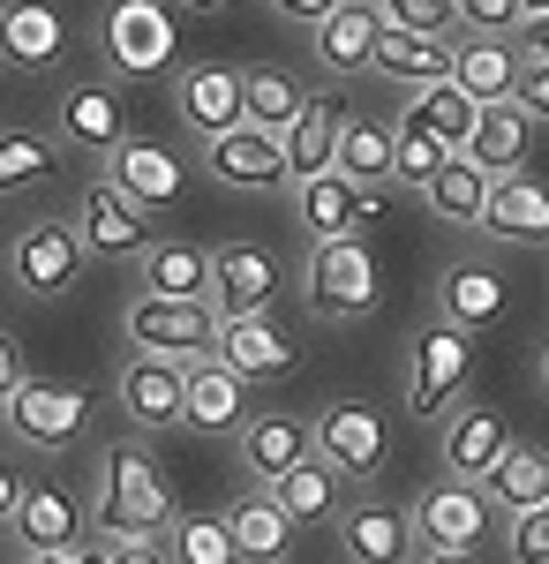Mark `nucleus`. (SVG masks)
Segmentation results:
<instances>
[{
  "label": "nucleus",
  "instance_id": "13d9d810",
  "mask_svg": "<svg viewBox=\"0 0 549 564\" xmlns=\"http://www.w3.org/2000/svg\"><path fill=\"white\" fill-rule=\"evenodd\" d=\"M542 8H549V0H527V15H542Z\"/></svg>",
  "mask_w": 549,
  "mask_h": 564
},
{
  "label": "nucleus",
  "instance_id": "603ef678",
  "mask_svg": "<svg viewBox=\"0 0 549 564\" xmlns=\"http://www.w3.org/2000/svg\"><path fill=\"white\" fill-rule=\"evenodd\" d=\"M519 45H527V61H549V8L519 23Z\"/></svg>",
  "mask_w": 549,
  "mask_h": 564
},
{
  "label": "nucleus",
  "instance_id": "c9c22d12",
  "mask_svg": "<svg viewBox=\"0 0 549 564\" xmlns=\"http://www.w3.org/2000/svg\"><path fill=\"white\" fill-rule=\"evenodd\" d=\"M407 113H415V121H422V129L437 135V143H444L452 159L466 151V135H474V121H482V106H474V98H466V90L452 84V76H437V84H422L415 98H407Z\"/></svg>",
  "mask_w": 549,
  "mask_h": 564
},
{
  "label": "nucleus",
  "instance_id": "ea45409f",
  "mask_svg": "<svg viewBox=\"0 0 549 564\" xmlns=\"http://www.w3.org/2000/svg\"><path fill=\"white\" fill-rule=\"evenodd\" d=\"M271 497H279V512H287L294 527L301 520H332V512H338V475L309 452L301 467H287V475L271 481Z\"/></svg>",
  "mask_w": 549,
  "mask_h": 564
},
{
  "label": "nucleus",
  "instance_id": "58836bf2",
  "mask_svg": "<svg viewBox=\"0 0 549 564\" xmlns=\"http://www.w3.org/2000/svg\"><path fill=\"white\" fill-rule=\"evenodd\" d=\"M301 98H309V90H301L287 68H241V121H249V129L287 135V121L301 113Z\"/></svg>",
  "mask_w": 549,
  "mask_h": 564
},
{
  "label": "nucleus",
  "instance_id": "a211bd4d",
  "mask_svg": "<svg viewBox=\"0 0 549 564\" xmlns=\"http://www.w3.org/2000/svg\"><path fill=\"white\" fill-rule=\"evenodd\" d=\"M61 53H68V15L53 0H0V61L8 68L45 76Z\"/></svg>",
  "mask_w": 549,
  "mask_h": 564
},
{
  "label": "nucleus",
  "instance_id": "c85d7f7f",
  "mask_svg": "<svg viewBox=\"0 0 549 564\" xmlns=\"http://www.w3.org/2000/svg\"><path fill=\"white\" fill-rule=\"evenodd\" d=\"M8 527H15L23 557H45V550H76V534H84V505H76L61 481H31L23 512H15Z\"/></svg>",
  "mask_w": 549,
  "mask_h": 564
},
{
  "label": "nucleus",
  "instance_id": "bb28decb",
  "mask_svg": "<svg viewBox=\"0 0 549 564\" xmlns=\"http://www.w3.org/2000/svg\"><path fill=\"white\" fill-rule=\"evenodd\" d=\"M309 459V422L301 414H249L241 422V467H249V481L256 489H271V481L287 475V467H301Z\"/></svg>",
  "mask_w": 549,
  "mask_h": 564
},
{
  "label": "nucleus",
  "instance_id": "5701e85b",
  "mask_svg": "<svg viewBox=\"0 0 549 564\" xmlns=\"http://www.w3.org/2000/svg\"><path fill=\"white\" fill-rule=\"evenodd\" d=\"M519 76H527V45L519 39H452V84L474 106H512Z\"/></svg>",
  "mask_w": 549,
  "mask_h": 564
},
{
  "label": "nucleus",
  "instance_id": "0eeeda50",
  "mask_svg": "<svg viewBox=\"0 0 549 564\" xmlns=\"http://www.w3.org/2000/svg\"><path fill=\"white\" fill-rule=\"evenodd\" d=\"M309 452L332 467L338 481H369L384 467V452H391V436H384V414L369 399H332V406H316V422H309Z\"/></svg>",
  "mask_w": 549,
  "mask_h": 564
},
{
  "label": "nucleus",
  "instance_id": "c03bdc74",
  "mask_svg": "<svg viewBox=\"0 0 549 564\" xmlns=\"http://www.w3.org/2000/svg\"><path fill=\"white\" fill-rule=\"evenodd\" d=\"M377 23H399V31H429V39H452V0H369Z\"/></svg>",
  "mask_w": 549,
  "mask_h": 564
},
{
  "label": "nucleus",
  "instance_id": "dca6fc26",
  "mask_svg": "<svg viewBox=\"0 0 549 564\" xmlns=\"http://www.w3.org/2000/svg\"><path fill=\"white\" fill-rule=\"evenodd\" d=\"M76 234H84L90 257H143V249H151V218L136 212L106 174L84 181V196H76Z\"/></svg>",
  "mask_w": 549,
  "mask_h": 564
},
{
  "label": "nucleus",
  "instance_id": "2eb2a0df",
  "mask_svg": "<svg viewBox=\"0 0 549 564\" xmlns=\"http://www.w3.org/2000/svg\"><path fill=\"white\" fill-rule=\"evenodd\" d=\"M121 414H128V430H143V436H166L181 430V391H189V369L181 361H159V354H128L121 361Z\"/></svg>",
  "mask_w": 549,
  "mask_h": 564
},
{
  "label": "nucleus",
  "instance_id": "393cba45",
  "mask_svg": "<svg viewBox=\"0 0 549 564\" xmlns=\"http://www.w3.org/2000/svg\"><path fill=\"white\" fill-rule=\"evenodd\" d=\"M482 234H489V241H505V249H542V241H549V188H542L535 174L489 181Z\"/></svg>",
  "mask_w": 549,
  "mask_h": 564
},
{
  "label": "nucleus",
  "instance_id": "e433bc0d",
  "mask_svg": "<svg viewBox=\"0 0 549 564\" xmlns=\"http://www.w3.org/2000/svg\"><path fill=\"white\" fill-rule=\"evenodd\" d=\"M61 143L39 129H0V196H23V188H45L61 174Z\"/></svg>",
  "mask_w": 549,
  "mask_h": 564
},
{
  "label": "nucleus",
  "instance_id": "a18cd8bd",
  "mask_svg": "<svg viewBox=\"0 0 549 564\" xmlns=\"http://www.w3.org/2000/svg\"><path fill=\"white\" fill-rule=\"evenodd\" d=\"M505 557L512 564H549V505L512 512V520H505Z\"/></svg>",
  "mask_w": 549,
  "mask_h": 564
},
{
  "label": "nucleus",
  "instance_id": "f257e3e1",
  "mask_svg": "<svg viewBox=\"0 0 549 564\" xmlns=\"http://www.w3.org/2000/svg\"><path fill=\"white\" fill-rule=\"evenodd\" d=\"M181 520L166 475L143 444H114L98 459V489H90V527L106 542H166V527Z\"/></svg>",
  "mask_w": 549,
  "mask_h": 564
},
{
  "label": "nucleus",
  "instance_id": "20e7f679",
  "mask_svg": "<svg viewBox=\"0 0 549 564\" xmlns=\"http://www.w3.org/2000/svg\"><path fill=\"white\" fill-rule=\"evenodd\" d=\"M301 294H309V316H324V324H354V316H369V308H377V257H369V241H362V234H346V241H316V249H309V279H301Z\"/></svg>",
  "mask_w": 549,
  "mask_h": 564
},
{
  "label": "nucleus",
  "instance_id": "f3484780",
  "mask_svg": "<svg viewBox=\"0 0 549 564\" xmlns=\"http://www.w3.org/2000/svg\"><path fill=\"white\" fill-rule=\"evenodd\" d=\"M294 218L309 226V241H346V234H362L369 218H377V188H354L346 174H309L294 181Z\"/></svg>",
  "mask_w": 549,
  "mask_h": 564
},
{
  "label": "nucleus",
  "instance_id": "f03ea898",
  "mask_svg": "<svg viewBox=\"0 0 549 564\" xmlns=\"http://www.w3.org/2000/svg\"><path fill=\"white\" fill-rule=\"evenodd\" d=\"M98 61L114 68V76H173V61H181V23H173V0H106L98 8Z\"/></svg>",
  "mask_w": 549,
  "mask_h": 564
},
{
  "label": "nucleus",
  "instance_id": "7ed1b4c3",
  "mask_svg": "<svg viewBox=\"0 0 549 564\" xmlns=\"http://www.w3.org/2000/svg\"><path fill=\"white\" fill-rule=\"evenodd\" d=\"M466 384H474V339L452 332V324H422L415 347H407V377H399L407 414L415 422H452Z\"/></svg>",
  "mask_w": 549,
  "mask_h": 564
},
{
  "label": "nucleus",
  "instance_id": "4468645a",
  "mask_svg": "<svg viewBox=\"0 0 549 564\" xmlns=\"http://www.w3.org/2000/svg\"><path fill=\"white\" fill-rule=\"evenodd\" d=\"M204 174H212L218 188H249V196L294 188V181H287V151H279V135H271V129H249V121L204 143Z\"/></svg>",
  "mask_w": 549,
  "mask_h": 564
},
{
  "label": "nucleus",
  "instance_id": "ddd939ff",
  "mask_svg": "<svg viewBox=\"0 0 549 564\" xmlns=\"http://www.w3.org/2000/svg\"><path fill=\"white\" fill-rule=\"evenodd\" d=\"M212 316L218 324H241V316H271V302H279V263L263 257V249H249V241H226V249H212Z\"/></svg>",
  "mask_w": 549,
  "mask_h": 564
},
{
  "label": "nucleus",
  "instance_id": "4c0bfd02",
  "mask_svg": "<svg viewBox=\"0 0 549 564\" xmlns=\"http://www.w3.org/2000/svg\"><path fill=\"white\" fill-rule=\"evenodd\" d=\"M444 166H452V151H444L415 113H391V188H415V196H422Z\"/></svg>",
  "mask_w": 549,
  "mask_h": 564
},
{
  "label": "nucleus",
  "instance_id": "49530a36",
  "mask_svg": "<svg viewBox=\"0 0 549 564\" xmlns=\"http://www.w3.org/2000/svg\"><path fill=\"white\" fill-rule=\"evenodd\" d=\"M512 106H519L535 129H549V61H527V76H519V90H512Z\"/></svg>",
  "mask_w": 549,
  "mask_h": 564
},
{
  "label": "nucleus",
  "instance_id": "37998d69",
  "mask_svg": "<svg viewBox=\"0 0 549 564\" xmlns=\"http://www.w3.org/2000/svg\"><path fill=\"white\" fill-rule=\"evenodd\" d=\"M452 15L466 23V39H519L527 0H452Z\"/></svg>",
  "mask_w": 549,
  "mask_h": 564
},
{
  "label": "nucleus",
  "instance_id": "3c124183",
  "mask_svg": "<svg viewBox=\"0 0 549 564\" xmlns=\"http://www.w3.org/2000/svg\"><path fill=\"white\" fill-rule=\"evenodd\" d=\"M106 564H166V542H106Z\"/></svg>",
  "mask_w": 549,
  "mask_h": 564
},
{
  "label": "nucleus",
  "instance_id": "4be33fe9",
  "mask_svg": "<svg viewBox=\"0 0 549 564\" xmlns=\"http://www.w3.org/2000/svg\"><path fill=\"white\" fill-rule=\"evenodd\" d=\"M377 8L369 0H338L332 15L309 31V53H316V68L332 76V84H346V76H369V61H377Z\"/></svg>",
  "mask_w": 549,
  "mask_h": 564
},
{
  "label": "nucleus",
  "instance_id": "2f4dec72",
  "mask_svg": "<svg viewBox=\"0 0 549 564\" xmlns=\"http://www.w3.org/2000/svg\"><path fill=\"white\" fill-rule=\"evenodd\" d=\"M377 76H391V84L422 90L437 84V76H452V39H429V31H399V23H384L377 31V61H369Z\"/></svg>",
  "mask_w": 549,
  "mask_h": 564
},
{
  "label": "nucleus",
  "instance_id": "39448f33",
  "mask_svg": "<svg viewBox=\"0 0 549 564\" xmlns=\"http://www.w3.org/2000/svg\"><path fill=\"white\" fill-rule=\"evenodd\" d=\"M84 234L68 226V218H31V226H15V241H8V279L31 294V302H53V294H68L76 279H84Z\"/></svg>",
  "mask_w": 549,
  "mask_h": 564
},
{
  "label": "nucleus",
  "instance_id": "9b49d317",
  "mask_svg": "<svg viewBox=\"0 0 549 564\" xmlns=\"http://www.w3.org/2000/svg\"><path fill=\"white\" fill-rule=\"evenodd\" d=\"M106 181L121 188L136 212H173L181 204V188H189V159L173 151V143H151V135H128L121 151L106 159Z\"/></svg>",
  "mask_w": 549,
  "mask_h": 564
},
{
  "label": "nucleus",
  "instance_id": "f8f14e48",
  "mask_svg": "<svg viewBox=\"0 0 549 564\" xmlns=\"http://www.w3.org/2000/svg\"><path fill=\"white\" fill-rule=\"evenodd\" d=\"M173 113H181V129L196 135V143L241 129V68H226V61L173 68Z\"/></svg>",
  "mask_w": 549,
  "mask_h": 564
},
{
  "label": "nucleus",
  "instance_id": "6e6d98bb",
  "mask_svg": "<svg viewBox=\"0 0 549 564\" xmlns=\"http://www.w3.org/2000/svg\"><path fill=\"white\" fill-rule=\"evenodd\" d=\"M415 564H474V557H466V550H422Z\"/></svg>",
  "mask_w": 549,
  "mask_h": 564
},
{
  "label": "nucleus",
  "instance_id": "de8ad7c7",
  "mask_svg": "<svg viewBox=\"0 0 549 564\" xmlns=\"http://www.w3.org/2000/svg\"><path fill=\"white\" fill-rule=\"evenodd\" d=\"M23 384H31V361H23V347L0 332V406H8V399H15Z\"/></svg>",
  "mask_w": 549,
  "mask_h": 564
},
{
  "label": "nucleus",
  "instance_id": "09e8293b",
  "mask_svg": "<svg viewBox=\"0 0 549 564\" xmlns=\"http://www.w3.org/2000/svg\"><path fill=\"white\" fill-rule=\"evenodd\" d=\"M23 497H31V467L0 459V520H15V512H23Z\"/></svg>",
  "mask_w": 549,
  "mask_h": 564
},
{
  "label": "nucleus",
  "instance_id": "4d7b16f0",
  "mask_svg": "<svg viewBox=\"0 0 549 564\" xmlns=\"http://www.w3.org/2000/svg\"><path fill=\"white\" fill-rule=\"evenodd\" d=\"M542 391H549V347H542Z\"/></svg>",
  "mask_w": 549,
  "mask_h": 564
},
{
  "label": "nucleus",
  "instance_id": "1a4fd4ad",
  "mask_svg": "<svg viewBox=\"0 0 549 564\" xmlns=\"http://www.w3.org/2000/svg\"><path fill=\"white\" fill-rule=\"evenodd\" d=\"M0 414H8V430H15L23 452H68V444L84 436V422H90V391L84 384H45V377H31V384L0 406Z\"/></svg>",
  "mask_w": 549,
  "mask_h": 564
},
{
  "label": "nucleus",
  "instance_id": "423d86ee",
  "mask_svg": "<svg viewBox=\"0 0 549 564\" xmlns=\"http://www.w3.org/2000/svg\"><path fill=\"white\" fill-rule=\"evenodd\" d=\"M121 332H128V347L136 354H159V361H204L218 339V316L212 302H166V294H136L121 316Z\"/></svg>",
  "mask_w": 549,
  "mask_h": 564
},
{
  "label": "nucleus",
  "instance_id": "cd10ccee",
  "mask_svg": "<svg viewBox=\"0 0 549 564\" xmlns=\"http://www.w3.org/2000/svg\"><path fill=\"white\" fill-rule=\"evenodd\" d=\"M226 527H234L241 564H287V550H294V520H287V512H279V497H271V489H256V481L226 505Z\"/></svg>",
  "mask_w": 549,
  "mask_h": 564
},
{
  "label": "nucleus",
  "instance_id": "c756f323",
  "mask_svg": "<svg viewBox=\"0 0 549 564\" xmlns=\"http://www.w3.org/2000/svg\"><path fill=\"white\" fill-rule=\"evenodd\" d=\"M527 143H535V121L519 106H482V121H474L460 159L482 166L489 181H505V174H527Z\"/></svg>",
  "mask_w": 549,
  "mask_h": 564
},
{
  "label": "nucleus",
  "instance_id": "b1692460",
  "mask_svg": "<svg viewBox=\"0 0 549 564\" xmlns=\"http://www.w3.org/2000/svg\"><path fill=\"white\" fill-rule=\"evenodd\" d=\"M505 271L497 263H444V279H437V324H452V332H482V324H497L505 316Z\"/></svg>",
  "mask_w": 549,
  "mask_h": 564
},
{
  "label": "nucleus",
  "instance_id": "473e14b6",
  "mask_svg": "<svg viewBox=\"0 0 549 564\" xmlns=\"http://www.w3.org/2000/svg\"><path fill=\"white\" fill-rule=\"evenodd\" d=\"M143 294H166V302H204L212 294V249H196V241H151L143 257Z\"/></svg>",
  "mask_w": 549,
  "mask_h": 564
},
{
  "label": "nucleus",
  "instance_id": "412c9836",
  "mask_svg": "<svg viewBox=\"0 0 549 564\" xmlns=\"http://www.w3.org/2000/svg\"><path fill=\"white\" fill-rule=\"evenodd\" d=\"M249 422V384L226 369V361H189V391H181V430L196 436H241Z\"/></svg>",
  "mask_w": 549,
  "mask_h": 564
},
{
  "label": "nucleus",
  "instance_id": "aec40b11",
  "mask_svg": "<svg viewBox=\"0 0 549 564\" xmlns=\"http://www.w3.org/2000/svg\"><path fill=\"white\" fill-rule=\"evenodd\" d=\"M212 361H226L241 384H271L294 369V332L279 316H241V324H218L212 339Z\"/></svg>",
  "mask_w": 549,
  "mask_h": 564
},
{
  "label": "nucleus",
  "instance_id": "6ab92c4d",
  "mask_svg": "<svg viewBox=\"0 0 549 564\" xmlns=\"http://www.w3.org/2000/svg\"><path fill=\"white\" fill-rule=\"evenodd\" d=\"M512 444H519V436H512V422L489 406V399H482V406H460V414L444 422V444H437V452H444V475H452V481H474V489H482V481H489V467L505 459Z\"/></svg>",
  "mask_w": 549,
  "mask_h": 564
},
{
  "label": "nucleus",
  "instance_id": "a878e982",
  "mask_svg": "<svg viewBox=\"0 0 549 564\" xmlns=\"http://www.w3.org/2000/svg\"><path fill=\"white\" fill-rule=\"evenodd\" d=\"M338 542H346V557H354V564H415V557H422V542H415V520H407L399 505H384V497H362V505H346V527H338Z\"/></svg>",
  "mask_w": 549,
  "mask_h": 564
},
{
  "label": "nucleus",
  "instance_id": "5fc2aeb1",
  "mask_svg": "<svg viewBox=\"0 0 549 564\" xmlns=\"http://www.w3.org/2000/svg\"><path fill=\"white\" fill-rule=\"evenodd\" d=\"M181 8H189V15H218V8H234V0H173V15H181Z\"/></svg>",
  "mask_w": 549,
  "mask_h": 564
},
{
  "label": "nucleus",
  "instance_id": "6e6552de",
  "mask_svg": "<svg viewBox=\"0 0 549 564\" xmlns=\"http://www.w3.org/2000/svg\"><path fill=\"white\" fill-rule=\"evenodd\" d=\"M128 98L106 76H84V84L61 90V113H53V143L76 151V159H114L128 143Z\"/></svg>",
  "mask_w": 549,
  "mask_h": 564
},
{
  "label": "nucleus",
  "instance_id": "f704fd0d",
  "mask_svg": "<svg viewBox=\"0 0 549 564\" xmlns=\"http://www.w3.org/2000/svg\"><path fill=\"white\" fill-rule=\"evenodd\" d=\"M482 497H489V512H535V505H549V452H535V444H512L505 459L489 467V481H482Z\"/></svg>",
  "mask_w": 549,
  "mask_h": 564
},
{
  "label": "nucleus",
  "instance_id": "a19ab883",
  "mask_svg": "<svg viewBox=\"0 0 549 564\" xmlns=\"http://www.w3.org/2000/svg\"><path fill=\"white\" fill-rule=\"evenodd\" d=\"M166 564H241L226 512H181L166 527Z\"/></svg>",
  "mask_w": 549,
  "mask_h": 564
},
{
  "label": "nucleus",
  "instance_id": "7c9ffc66",
  "mask_svg": "<svg viewBox=\"0 0 549 564\" xmlns=\"http://www.w3.org/2000/svg\"><path fill=\"white\" fill-rule=\"evenodd\" d=\"M338 129H346V113H338V98H301V113L287 121V135H279V151H287V181H309L332 166L338 151Z\"/></svg>",
  "mask_w": 549,
  "mask_h": 564
},
{
  "label": "nucleus",
  "instance_id": "864d4df0",
  "mask_svg": "<svg viewBox=\"0 0 549 564\" xmlns=\"http://www.w3.org/2000/svg\"><path fill=\"white\" fill-rule=\"evenodd\" d=\"M23 564H106V550H45V557H23Z\"/></svg>",
  "mask_w": 549,
  "mask_h": 564
},
{
  "label": "nucleus",
  "instance_id": "72a5a7b5",
  "mask_svg": "<svg viewBox=\"0 0 549 564\" xmlns=\"http://www.w3.org/2000/svg\"><path fill=\"white\" fill-rule=\"evenodd\" d=\"M332 174H346L354 188H384V181H391V121H384V113H346Z\"/></svg>",
  "mask_w": 549,
  "mask_h": 564
},
{
  "label": "nucleus",
  "instance_id": "9d476101",
  "mask_svg": "<svg viewBox=\"0 0 549 564\" xmlns=\"http://www.w3.org/2000/svg\"><path fill=\"white\" fill-rule=\"evenodd\" d=\"M407 520H415V542H422V550H466V557H474V550L489 542V497H482L474 481L444 475L407 505Z\"/></svg>",
  "mask_w": 549,
  "mask_h": 564
},
{
  "label": "nucleus",
  "instance_id": "79ce46f5",
  "mask_svg": "<svg viewBox=\"0 0 549 564\" xmlns=\"http://www.w3.org/2000/svg\"><path fill=\"white\" fill-rule=\"evenodd\" d=\"M422 204L444 218V226H482V204H489V174H482V166H466V159H452V166H444V174L422 188Z\"/></svg>",
  "mask_w": 549,
  "mask_h": 564
},
{
  "label": "nucleus",
  "instance_id": "8fccbe9b",
  "mask_svg": "<svg viewBox=\"0 0 549 564\" xmlns=\"http://www.w3.org/2000/svg\"><path fill=\"white\" fill-rule=\"evenodd\" d=\"M263 8H271V15H279V23H301V31H316V23H324V15H332L338 0H263Z\"/></svg>",
  "mask_w": 549,
  "mask_h": 564
}]
</instances>
